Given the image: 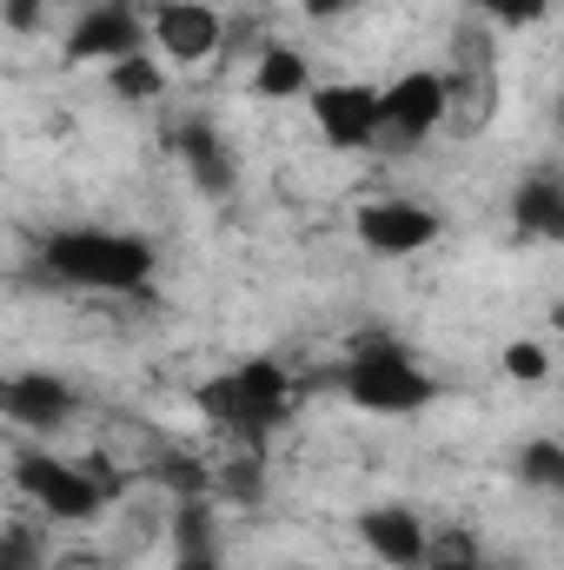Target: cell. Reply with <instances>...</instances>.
<instances>
[{
	"label": "cell",
	"instance_id": "cell-14",
	"mask_svg": "<svg viewBox=\"0 0 564 570\" xmlns=\"http://www.w3.org/2000/svg\"><path fill=\"white\" fill-rule=\"evenodd\" d=\"M253 87H260L266 100H299V94H312V67H305V53H292V47H266Z\"/></svg>",
	"mask_w": 564,
	"mask_h": 570
},
{
	"label": "cell",
	"instance_id": "cell-3",
	"mask_svg": "<svg viewBox=\"0 0 564 570\" xmlns=\"http://www.w3.org/2000/svg\"><path fill=\"white\" fill-rule=\"evenodd\" d=\"M200 405H206V419H220L226 431H240L253 444V438H266L292 412V379H285V365H273V358H253V365H240L226 379H206L200 385Z\"/></svg>",
	"mask_w": 564,
	"mask_h": 570
},
{
	"label": "cell",
	"instance_id": "cell-24",
	"mask_svg": "<svg viewBox=\"0 0 564 570\" xmlns=\"http://www.w3.org/2000/svg\"><path fill=\"white\" fill-rule=\"evenodd\" d=\"M425 570H485L478 558H425Z\"/></svg>",
	"mask_w": 564,
	"mask_h": 570
},
{
	"label": "cell",
	"instance_id": "cell-17",
	"mask_svg": "<svg viewBox=\"0 0 564 570\" xmlns=\"http://www.w3.org/2000/svg\"><path fill=\"white\" fill-rule=\"evenodd\" d=\"M518 478H525L532 491H564V444L558 438H532V444L518 451Z\"/></svg>",
	"mask_w": 564,
	"mask_h": 570
},
{
	"label": "cell",
	"instance_id": "cell-4",
	"mask_svg": "<svg viewBox=\"0 0 564 570\" xmlns=\"http://www.w3.org/2000/svg\"><path fill=\"white\" fill-rule=\"evenodd\" d=\"M13 484H20L47 518H60V524H87V518H100V504H107V484H100L94 471L54 458V451H20V458H13Z\"/></svg>",
	"mask_w": 564,
	"mask_h": 570
},
{
	"label": "cell",
	"instance_id": "cell-25",
	"mask_svg": "<svg viewBox=\"0 0 564 570\" xmlns=\"http://www.w3.org/2000/svg\"><path fill=\"white\" fill-rule=\"evenodd\" d=\"M173 570H220V558H179Z\"/></svg>",
	"mask_w": 564,
	"mask_h": 570
},
{
	"label": "cell",
	"instance_id": "cell-6",
	"mask_svg": "<svg viewBox=\"0 0 564 570\" xmlns=\"http://www.w3.org/2000/svg\"><path fill=\"white\" fill-rule=\"evenodd\" d=\"M305 100H312V127H319L325 146H339V153L379 146V94H372V87L332 80V87H312Z\"/></svg>",
	"mask_w": 564,
	"mask_h": 570
},
{
	"label": "cell",
	"instance_id": "cell-9",
	"mask_svg": "<svg viewBox=\"0 0 564 570\" xmlns=\"http://www.w3.org/2000/svg\"><path fill=\"white\" fill-rule=\"evenodd\" d=\"M120 53H140V13L127 7V0H107V7H87L80 20H74V33H67V60L80 67V60H120Z\"/></svg>",
	"mask_w": 564,
	"mask_h": 570
},
{
	"label": "cell",
	"instance_id": "cell-12",
	"mask_svg": "<svg viewBox=\"0 0 564 570\" xmlns=\"http://www.w3.org/2000/svg\"><path fill=\"white\" fill-rule=\"evenodd\" d=\"M179 159H186V173L200 179V193H213V199H226L233 193V159H226V140H220V127L213 120H179Z\"/></svg>",
	"mask_w": 564,
	"mask_h": 570
},
{
	"label": "cell",
	"instance_id": "cell-13",
	"mask_svg": "<svg viewBox=\"0 0 564 570\" xmlns=\"http://www.w3.org/2000/svg\"><path fill=\"white\" fill-rule=\"evenodd\" d=\"M512 226L525 239H564V186L552 173H532L518 193H512Z\"/></svg>",
	"mask_w": 564,
	"mask_h": 570
},
{
	"label": "cell",
	"instance_id": "cell-26",
	"mask_svg": "<svg viewBox=\"0 0 564 570\" xmlns=\"http://www.w3.org/2000/svg\"><path fill=\"white\" fill-rule=\"evenodd\" d=\"M292 570H299V564H292Z\"/></svg>",
	"mask_w": 564,
	"mask_h": 570
},
{
	"label": "cell",
	"instance_id": "cell-10",
	"mask_svg": "<svg viewBox=\"0 0 564 570\" xmlns=\"http://www.w3.org/2000/svg\"><path fill=\"white\" fill-rule=\"evenodd\" d=\"M0 412L27 431H60L80 412V399L54 372H20V379H0Z\"/></svg>",
	"mask_w": 564,
	"mask_h": 570
},
{
	"label": "cell",
	"instance_id": "cell-16",
	"mask_svg": "<svg viewBox=\"0 0 564 570\" xmlns=\"http://www.w3.org/2000/svg\"><path fill=\"white\" fill-rule=\"evenodd\" d=\"M107 87H114L120 100H159V94H166V73H159L153 53H120V60L107 67Z\"/></svg>",
	"mask_w": 564,
	"mask_h": 570
},
{
	"label": "cell",
	"instance_id": "cell-23",
	"mask_svg": "<svg viewBox=\"0 0 564 570\" xmlns=\"http://www.w3.org/2000/svg\"><path fill=\"white\" fill-rule=\"evenodd\" d=\"M40 13H47V0H0L7 33H33V27H40Z\"/></svg>",
	"mask_w": 564,
	"mask_h": 570
},
{
	"label": "cell",
	"instance_id": "cell-18",
	"mask_svg": "<svg viewBox=\"0 0 564 570\" xmlns=\"http://www.w3.org/2000/svg\"><path fill=\"white\" fill-rule=\"evenodd\" d=\"M159 478L179 491V498H213V478H206V464H193V458H159Z\"/></svg>",
	"mask_w": 564,
	"mask_h": 570
},
{
	"label": "cell",
	"instance_id": "cell-21",
	"mask_svg": "<svg viewBox=\"0 0 564 570\" xmlns=\"http://www.w3.org/2000/svg\"><path fill=\"white\" fill-rule=\"evenodd\" d=\"M220 491H226V498H246V504H253V498L266 491V478H260V458H233V464H226V478H220Z\"/></svg>",
	"mask_w": 564,
	"mask_h": 570
},
{
	"label": "cell",
	"instance_id": "cell-1",
	"mask_svg": "<svg viewBox=\"0 0 564 570\" xmlns=\"http://www.w3.org/2000/svg\"><path fill=\"white\" fill-rule=\"evenodd\" d=\"M40 266L60 285L87 292H140L153 279V246L140 233H107V226H67L40 246Z\"/></svg>",
	"mask_w": 564,
	"mask_h": 570
},
{
	"label": "cell",
	"instance_id": "cell-11",
	"mask_svg": "<svg viewBox=\"0 0 564 570\" xmlns=\"http://www.w3.org/2000/svg\"><path fill=\"white\" fill-rule=\"evenodd\" d=\"M359 544H366L386 570H419L431 531H425L406 504H372V511L359 518Z\"/></svg>",
	"mask_w": 564,
	"mask_h": 570
},
{
	"label": "cell",
	"instance_id": "cell-7",
	"mask_svg": "<svg viewBox=\"0 0 564 570\" xmlns=\"http://www.w3.org/2000/svg\"><path fill=\"white\" fill-rule=\"evenodd\" d=\"M359 239H366V253H379V259H406V253H425L445 226H438V213L419 206V199H372V206H359Z\"/></svg>",
	"mask_w": 564,
	"mask_h": 570
},
{
	"label": "cell",
	"instance_id": "cell-20",
	"mask_svg": "<svg viewBox=\"0 0 564 570\" xmlns=\"http://www.w3.org/2000/svg\"><path fill=\"white\" fill-rule=\"evenodd\" d=\"M505 372H512V379H525V385H538V379L552 372V358H545V345H538V338H518V345L505 352Z\"/></svg>",
	"mask_w": 564,
	"mask_h": 570
},
{
	"label": "cell",
	"instance_id": "cell-22",
	"mask_svg": "<svg viewBox=\"0 0 564 570\" xmlns=\"http://www.w3.org/2000/svg\"><path fill=\"white\" fill-rule=\"evenodd\" d=\"M0 564L7 570H40V538H33V531H7V538H0Z\"/></svg>",
	"mask_w": 564,
	"mask_h": 570
},
{
	"label": "cell",
	"instance_id": "cell-8",
	"mask_svg": "<svg viewBox=\"0 0 564 570\" xmlns=\"http://www.w3.org/2000/svg\"><path fill=\"white\" fill-rule=\"evenodd\" d=\"M146 27L159 33L166 60H179V67L213 60V53H220V40H226V20H220V7H206V0H159Z\"/></svg>",
	"mask_w": 564,
	"mask_h": 570
},
{
	"label": "cell",
	"instance_id": "cell-27",
	"mask_svg": "<svg viewBox=\"0 0 564 570\" xmlns=\"http://www.w3.org/2000/svg\"><path fill=\"white\" fill-rule=\"evenodd\" d=\"M0 570H7V564H0Z\"/></svg>",
	"mask_w": 564,
	"mask_h": 570
},
{
	"label": "cell",
	"instance_id": "cell-2",
	"mask_svg": "<svg viewBox=\"0 0 564 570\" xmlns=\"http://www.w3.org/2000/svg\"><path fill=\"white\" fill-rule=\"evenodd\" d=\"M346 399L359 412H379V419H406L425 412L438 399V385L425 379V365L399 345V338H359L352 365H346Z\"/></svg>",
	"mask_w": 564,
	"mask_h": 570
},
{
	"label": "cell",
	"instance_id": "cell-15",
	"mask_svg": "<svg viewBox=\"0 0 564 570\" xmlns=\"http://www.w3.org/2000/svg\"><path fill=\"white\" fill-rule=\"evenodd\" d=\"M173 551L179 558H220L213 551V498H179L173 504Z\"/></svg>",
	"mask_w": 564,
	"mask_h": 570
},
{
	"label": "cell",
	"instance_id": "cell-5",
	"mask_svg": "<svg viewBox=\"0 0 564 570\" xmlns=\"http://www.w3.org/2000/svg\"><path fill=\"white\" fill-rule=\"evenodd\" d=\"M445 107H451V87L438 73H399L379 94V140H392V146L431 140L445 127Z\"/></svg>",
	"mask_w": 564,
	"mask_h": 570
},
{
	"label": "cell",
	"instance_id": "cell-19",
	"mask_svg": "<svg viewBox=\"0 0 564 570\" xmlns=\"http://www.w3.org/2000/svg\"><path fill=\"white\" fill-rule=\"evenodd\" d=\"M485 20H498V27H538L545 13H552V0H471Z\"/></svg>",
	"mask_w": 564,
	"mask_h": 570
}]
</instances>
